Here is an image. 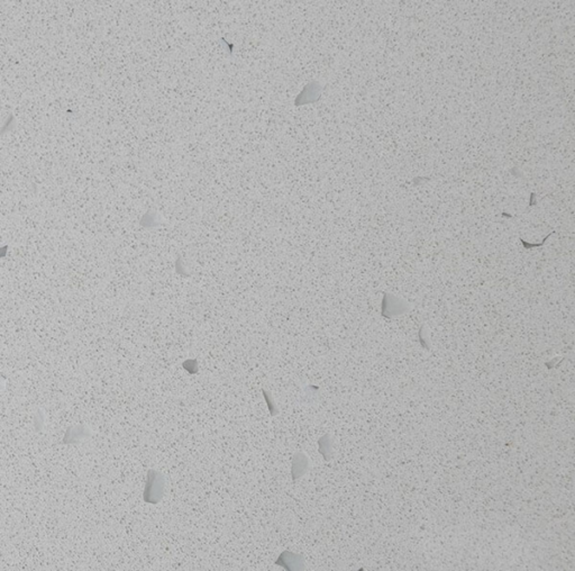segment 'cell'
Listing matches in <instances>:
<instances>
[{
  "label": "cell",
  "mask_w": 575,
  "mask_h": 571,
  "mask_svg": "<svg viewBox=\"0 0 575 571\" xmlns=\"http://www.w3.org/2000/svg\"><path fill=\"white\" fill-rule=\"evenodd\" d=\"M310 469V460L304 452H295L291 461V477L293 480L304 477Z\"/></svg>",
  "instance_id": "3"
},
{
  "label": "cell",
  "mask_w": 575,
  "mask_h": 571,
  "mask_svg": "<svg viewBox=\"0 0 575 571\" xmlns=\"http://www.w3.org/2000/svg\"><path fill=\"white\" fill-rule=\"evenodd\" d=\"M275 563L278 566H280L288 571L305 570L304 557L300 555H295V553L290 551L282 552L278 560L275 561Z\"/></svg>",
  "instance_id": "2"
},
{
  "label": "cell",
  "mask_w": 575,
  "mask_h": 571,
  "mask_svg": "<svg viewBox=\"0 0 575 571\" xmlns=\"http://www.w3.org/2000/svg\"><path fill=\"white\" fill-rule=\"evenodd\" d=\"M165 480L163 475L158 470L151 469L147 472L146 483L144 488V501L148 504H158L164 496Z\"/></svg>",
  "instance_id": "1"
}]
</instances>
